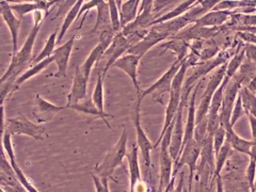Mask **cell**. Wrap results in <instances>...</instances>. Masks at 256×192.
I'll return each instance as SVG.
<instances>
[{"instance_id":"obj_1","label":"cell","mask_w":256,"mask_h":192,"mask_svg":"<svg viewBox=\"0 0 256 192\" xmlns=\"http://www.w3.org/2000/svg\"><path fill=\"white\" fill-rule=\"evenodd\" d=\"M47 16V13L42 12V11H36L34 12V25L30 31L25 44L22 45V47L19 49L16 56L12 57V61L7 67L6 72L1 77V80L0 82H3L5 80H14L16 82L18 77L24 73L26 67L29 65V63L32 62V50L34 42L36 40V36L39 34V31L41 29V26L45 17Z\"/></svg>"},{"instance_id":"obj_2","label":"cell","mask_w":256,"mask_h":192,"mask_svg":"<svg viewBox=\"0 0 256 192\" xmlns=\"http://www.w3.org/2000/svg\"><path fill=\"white\" fill-rule=\"evenodd\" d=\"M1 112H2V129L1 133L4 130H7L12 136H29L33 138L35 140H44L45 137H48L46 129L40 124H35V123L28 120L25 115L19 114L18 117H15L13 119H5L4 108L1 106Z\"/></svg>"},{"instance_id":"obj_3","label":"cell","mask_w":256,"mask_h":192,"mask_svg":"<svg viewBox=\"0 0 256 192\" xmlns=\"http://www.w3.org/2000/svg\"><path fill=\"white\" fill-rule=\"evenodd\" d=\"M127 141L128 134L127 130L124 129L122 135L120 136L117 144L107 153L103 163L95 168L97 176H100L101 179L108 180L112 178L116 169L122 165L123 159L127 156Z\"/></svg>"},{"instance_id":"obj_4","label":"cell","mask_w":256,"mask_h":192,"mask_svg":"<svg viewBox=\"0 0 256 192\" xmlns=\"http://www.w3.org/2000/svg\"><path fill=\"white\" fill-rule=\"evenodd\" d=\"M176 119V118H175ZM175 119L172 122L170 128L167 130V133L163 136L162 140L160 142L161 149L159 154V166H160V172H159V187H158V191L163 192L164 189L167 188L172 181L173 176V158L170 154V144L172 139V132L173 127L175 124Z\"/></svg>"},{"instance_id":"obj_5","label":"cell","mask_w":256,"mask_h":192,"mask_svg":"<svg viewBox=\"0 0 256 192\" xmlns=\"http://www.w3.org/2000/svg\"><path fill=\"white\" fill-rule=\"evenodd\" d=\"M116 35L117 33L112 30V28L103 30L100 36L99 44H97L92 49V51L90 52V55L85 60V62L79 66L81 73L86 76V78L88 79L90 78V75H91L93 66L96 65L103 59L105 52H106V50L108 49V47L112 43V41H114Z\"/></svg>"},{"instance_id":"obj_6","label":"cell","mask_w":256,"mask_h":192,"mask_svg":"<svg viewBox=\"0 0 256 192\" xmlns=\"http://www.w3.org/2000/svg\"><path fill=\"white\" fill-rule=\"evenodd\" d=\"M183 62H178L175 60V62L171 65L169 70L165 72L159 79H158L152 86L148 87L146 90L141 91L140 93H137V97H139L141 101L147 95H153V97L160 99V96L163 95L167 92H171L172 89V82L176 74L178 73L180 66Z\"/></svg>"},{"instance_id":"obj_7","label":"cell","mask_w":256,"mask_h":192,"mask_svg":"<svg viewBox=\"0 0 256 192\" xmlns=\"http://www.w3.org/2000/svg\"><path fill=\"white\" fill-rule=\"evenodd\" d=\"M153 6L154 1H141L137 18H135L131 24L125 27L121 31V33L128 37L134 33H139L149 29L150 26H152V22L156 18H158L156 15H154Z\"/></svg>"},{"instance_id":"obj_8","label":"cell","mask_w":256,"mask_h":192,"mask_svg":"<svg viewBox=\"0 0 256 192\" xmlns=\"http://www.w3.org/2000/svg\"><path fill=\"white\" fill-rule=\"evenodd\" d=\"M141 103H142L141 99L137 97V102H135L134 109H133V125L135 128V135H137L138 148L141 151L143 160H144L146 172H148L150 167V152H152V150H154V145L152 144V142H150L148 137L146 136L145 132L143 130L141 126V121H140Z\"/></svg>"},{"instance_id":"obj_9","label":"cell","mask_w":256,"mask_h":192,"mask_svg":"<svg viewBox=\"0 0 256 192\" xmlns=\"http://www.w3.org/2000/svg\"><path fill=\"white\" fill-rule=\"evenodd\" d=\"M130 47H131V44L129 40H128L123 33L121 32L117 33L114 41H112V43L110 44L108 49L106 50V52H105V55L103 57V59L106 60V63H105V66L103 68L104 78L106 77V74L109 68L114 66V64L120 58L125 56Z\"/></svg>"},{"instance_id":"obj_10","label":"cell","mask_w":256,"mask_h":192,"mask_svg":"<svg viewBox=\"0 0 256 192\" xmlns=\"http://www.w3.org/2000/svg\"><path fill=\"white\" fill-rule=\"evenodd\" d=\"M66 108V105L57 106L44 99L40 94H36L32 114L34 115L37 124H44V123H48L54 120L60 111Z\"/></svg>"},{"instance_id":"obj_11","label":"cell","mask_w":256,"mask_h":192,"mask_svg":"<svg viewBox=\"0 0 256 192\" xmlns=\"http://www.w3.org/2000/svg\"><path fill=\"white\" fill-rule=\"evenodd\" d=\"M167 38H170L168 34L157 31L154 28H149L146 35L143 37L141 41L133 44L129 48V50L127 51V53H131V55L142 58L150 48L154 47L156 45L161 44V42L167 40Z\"/></svg>"},{"instance_id":"obj_12","label":"cell","mask_w":256,"mask_h":192,"mask_svg":"<svg viewBox=\"0 0 256 192\" xmlns=\"http://www.w3.org/2000/svg\"><path fill=\"white\" fill-rule=\"evenodd\" d=\"M0 13L6 24L7 28L10 29L11 36H12V44H13V50H12V57L17 55V45H18V32L20 28L21 20L15 15V13L11 9L10 2L1 0L0 1Z\"/></svg>"},{"instance_id":"obj_13","label":"cell","mask_w":256,"mask_h":192,"mask_svg":"<svg viewBox=\"0 0 256 192\" xmlns=\"http://www.w3.org/2000/svg\"><path fill=\"white\" fill-rule=\"evenodd\" d=\"M185 105L180 104L179 109L176 114L175 119V124L173 127L172 132V139L170 144V154L175 161V164L179 160L180 157V152H182V147L184 142V136H185V128L183 126V110L185 108Z\"/></svg>"},{"instance_id":"obj_14","label":"cell","mask_w":256,"mask_h":192,"mask_svg":"<svg viewBox=\"0 0 256 192\" xmlns=\"http://www.w3.org/2000/svg\"><path fill=\"white\" fill-rule=\"evenodd\" d=\"M88 82L89 79L86 78V76L81 73L79 66L75 71L73 77V84L71 89V93L67 96V104L66 107H69L79 104L87 99V92H88Z\"/></svg>"},{"instance_id":"obj_15","label":"cell","mask_w":256,"mask_h":192,"mask_svg":"<svg viewBox=\"0 0 256 192\" xmlns=\"http://www.w3.org/2000/svg\"><path fill=\"white\" fill-rule=\"evenodd\" d=\"M141 58L138 56L131 55V53H126L125 56L120 58L117 62L114 64L112 67L120 68V70L123 71L128 77L131 79L133 87L137 91V93H140L141 89L139 87V81H138V67L140 63Z\"/></svg>"},{"instance_id":"obj_16","label":"cell","mask_w":256,"mask_h":192,"mask_svg":"<svg viewBox=\"0 0 256 192\" xmlns=\"http://www.w3.org/2000/svg\"><path fill=\"white\" fill-rule=\"evenodd\" d=\"M75 40H76V35H73L69 41L65 42L63 45L60 46V47H58L55 50L54 55H52L55 58V62L58 67V71L55 73V77H57V78H60V77H66Z\"/></svg>"},{"instance_id":"obj_17","label":"cell","mask_w":256,"mask_h":192,"mask_svg":"<svg viewBox=\"0 0 256 192\" xmlns=\"http://www.w3.org/2000/svg\"><path fill=\"white\" fill-rule=\"evenodd\" d=\"M201 152H202L201 145L194 139L191 140L190 142H188L182 152V155H180L179 161H177V163L175 164V170L173 171V176L176 175L178 169L180 167H183L184 165H188L190 168V179H192L195 165H197V160L200 156Z\"/></svg>"},{"instance_id":"obj_18","label":"cell","mask_w":256,"mask_h":192,"mask_svg":"<svg viewBox=\"0 0 256 192\" xmlns=\"http://www.w3.org/2000/svg\"><path fill=\"white\" fill-rule=\"evenodd\" d=\"M56 3L57 1H43V0H36V1H32V2H17V3L10 2L12 11L20 20L22 17H24V15L32 13V12L34 13L36 11H42L48 14L51 5H54Z\"/></svg>"},{"instance_id":"obj_19","label":"cell","mask_w":256,"mask_h":192,"mask_svg":"<svg viewBox=\"0 0 256 192\" xmlns=\"http://www.w3.org/2000/svg\"><path fill=\"white\" fill-rule=\"evenodd\" d=\"M121 18L122 30L137 18L140 10L141 1L139 0H126V1H117Z\"/></svg>"},{"instance_id":"obj_20","label":"cell","mask_w":256,"mask_h":192,"mask_svg":"<svg viewBox=\"0 0 256 192\" xmlns=\"http://www.w3.org/2000/svg\"><path fill=\"white\" fill-rule=\"evenodd\" d=\"M69 108L73 109L75 111L81 112V113H84V114L93 115V117L102 119V120H104L105 123H106V125L108 126V128L112 129L110 124H109V122L107 121V118H114V115L109 114V113H106L105 111H101L95 106V104L93 103L92 98H87V99H85L84 102H81V103L76 104V105H73V106L69 107Z\"/></svg>"},{"instance_id":"obj_21","label":"cell","mask_w":256,"mask_h":192,"mask_svg":"<svg viewBox=\"0 0 256 192\" xmlns=\"http://www.w3.org/2000/svg\"><path fill=\"white\" fill-rule=\"evenodd\" d=\"M128 167H129V178H130V192H134L135 187L141 182V171L139 165V151L137 145L133 144L131 152L127 154Z\"/></svg>"},{"instance_id":"obj_22","label":"cell","mask_w":256,"mask_h":192,"mask_svg":"<svg viewBox=\"0 0 256 192\" xmlns=\"http://www.w3.org/2000/svg\"><path fill=\"white\" fill-rule=\"evenodd\" d=\"M159 47L163 49L159 53V56L163 55L167 50H171L176 55V61H178V62H183V61L186 59V55H187L189 45H188L186 41L180 40V38L176 36H173V37H170L169 41L159 44Z\"/></svg>"},{"instance_id":"obj_23","label":"cell","mask_w":256,"mask_h":192,"mask_svg":"<svg viewBox=\"0 0 256 192\" xmlns=\"http://www.w3.org/2000/svg\"><path fill=\"white\" fill-rule=\"evenodd\" d=\"M232 13L230 11H212L205 14L204 16L201 17L195 21V26L198 27H212L216 28L224 24L225 20L229 18Z\"/></svg>"},{"instance_id":"obj_24","label":"cell","mask_w":256,"mask_h":192,"mask_svg":"<svg viewBox=\"0 0 256 192\" xmlns=\"http://www.w3.org/2000/svg\"><path fill=\"white\" fill-rule=\"evenodd\" d=\"M197 3H198V1H184L182 3H179L172 11L161 15V16H158V18H156L152 22V26H150V27L159 25V24H163V22H165V21H169V20H172V19H175L179 16H183L184 14H186L190 9H192L193 5L197 4Z\"/></svg>"},{"instance_id":"obj_25","label":"cell","mask_w":256,"mask_h":192,"mask_svg":"<svg viewBox=\"0 0 256 192\" xmlns=\"http://www.w3.org/2000/svg\"><path fill=\"white\" fill-rule=\"evenodd\" d=\"M52 62H55L54 56L50 57V58L45 59V60L41 61V62L30 66V68H28L27 71H25L24 73H22V74L18 77V78H17L16 82H15V91L18 90V89L20 88L21 84L24 83L25 81L29 80L30 78H32V77L36 76L40 72H42L43 70H45V68L48 67V65L51 64Z\"/></svg>"},{"instance_id":"obj_26","label":"cell","mask_w":256,"mask_h":192,"mask_svg":"<svg viewBox=\"0 0 256 192\" xmlns=\"http://www.w3.org/2000/svg\"><path fill=\"white\" fill-rule=\"evenodd\" d=\"M225 141H227L231 145V148H233L238 152L249 154V155H251L252 154L251 149L253 148L254 142L244 140L243 138L238 137L234 133V130H233V127L227 128V140Z\"/></svg>"},{"instance_id":"obj_27","label":"cell","mask_w":256,"mask_h":192,"mask_svg":"<svg viewBox=\"0 0 256 192\" xmlns=\"http://www.w3.org/2000/svg\"><path fill=\"white\" fill-rule=\"evenodd\" d=\"M85 3V1H82V0H78V1H75V3L73 4V6L69 10V12L66 13L64 20H63V24L61 29H60V33L58 35V41H62V38L64 37V35L66 34V32L69 31L70 27L72 26L73 22L77 19L79 12L81 10V6L82 4Z\"/></svg>"},{"instance_id":"obj_28","label":"cell","mask_w":256,"mask_h":192,"mask_svg":"<svg viewBox=\"0 0 256 192\" xmlns=\"http://www.w3.org/2000/svg\"><path fill=\"white\" fill-rule=\"evenodd\" d=\"M96 10H97V19H96V24L91 31L92 33L96 32L102 26H105L106 28H111L108 1H100L99 5L96 7Z\"/></svg>"},{"instance_id":"obj_29","label":"cell","mask_w":256,"mask_h":192,"mask_svg":"<svg viewBox=\"0 0 256 192\" xmlns=\"http://www.w3.org/2000/svg\"><path fill=\"white\" fill-rule=\"evenodd\" d=\"M57 41H58V29L55 30V31L49 35L46 44L44 46V48L42 49V51L39 53V55H37L35 58H33L32 63L36 64L45 59L52 57V55H54V52L56 50Z\"/></svg>"},{"instance_id":"obj_30","label":"cell","mask_w":256,"mask_h":192,"mask_svg":"<svg viewBox=\"0 0 256 192\" xmlns=\"http://www.w3.org/2000/svg\"><path fill=\"white\" fill-rule=\"evenodd\" d=\"M104 77L102 73H99L97 75V80H96V84L95 88L93 90L92 93V101L95 104V106L99 108L101 111H105L104 109Z\"/></svg>"},{"instance_id":"obj_31","label":"cell","mask_w":256,"mask_h":192,"mask_svg":"<svg viewBox=\"0 0 256 192\" xmlns=\"http://www.w3.org/2000/svg\"><path fill=\"white\" fill-rule=\"evenodd\" d=\"M109 13H110V21H111V28L116 33H120L122 31L121 28V18H120V11L117 1L115 0H109Z\"/></svg>"},{"instance_id":"obj_32","label":"cell","mask_w":256,"mask_h":192,"mask_svg":"<svg viewBox=\"0 0 256 192\" xmlns=\"http://www.w3.org/2000/svg\"><path fill=\"white\" fill-rule=\"evenodd\" d=\"M225 140H227V129L220 126L214 135V150L216 155L219 154L221 148L224 145Z\"/></svg>"},{"instance_id":"obj_33","label":"cell","mask_w":256,"mask_h":192,"mask_svg":"<svg viewBox=\"0 0 256 192\" xmlns=\"http://www.w3.org/2000/svg\"><path fill=\"white\" fill-rule=\"evenodd\" d=\"M231 152V145L225 142L223 147L221 148L219 154L217 155V167H216V174H219L221 169L223 168L224 164H225V160H227L229 154Z\"/></svg>"},{"instance_id":"obj_34","label":"cell","mask_w":256,"mask_h":192,"mask_svg":"<svg viewBox=\"0 0 256 192\" xmlns=\"http://www.w3.org/2000/svg\"><path fill=\"white\" fill-rule=\"evenodd\" d=\"M244 57H245V50L239 52L238 55H236L230 61V63L228 64V68H227V76L229 77V78H231V77L236 73L238 67L240 66V63H242V61L244 60Z\"/></svg>"},{"instance_id":"obj_35","label":"cell","mask_w":256,"mask_h":192,"mask_svg":"<svg viewBox=\"0 0 256 192\" xmlns=\"http://www.w3.org/2000/svg\"><path fill=\"white\" fill-rule=\"evenodd\" d=\"M99 3H100L99 0H90V1H85V3L82 4L81 10H80V12H79L78 17H77V19H79V18L82 16V19H81V21H80L78 29H81L82 26H84V22H85L86 16H87V14L89 13V11L92 10L93 7H97V5H99Z\"/></svg>"},{"instance_id":"obj_36","label":"cell","mask_w":256,"mask_h":192,"mask_svg":"<svg viewBox=\"0 0 256 192\" xmlns=\"http://www.w3.org/2000/svg\"><path fill=\"white\" fill-rule=\"evenodd\" d=\"M245 113V110H244V105H243V99H242V96H238L237 99H236V104H235V107L234 109H233V113H232V117H231V126L233 127V125L235 124L236 121L242 118L243 115Z\"/></svg>"},{"instance_id":"obj_37","label":"cell","mask_w":256,"mask_h":192,"mask_svg":"<svg viewBox=\"0 0 256 192\" xmlns=\"http://www.w3.org/2000/svg\"><path fill=\"white\" fill-rule=\"evenodd\" d=\"M205 45L206 46L204 48H201L202 52L200 57L202 60H208L210 58H213L218 52V47L216 46L215 42H206Z\"/></svg>"},{"instance_id":"obj_38","label":"cell","mask_w":256,"mask_h":192,"mask_svg":"<svg viewBox=\"0 0 256 192\" xmlns=\"http://www.w3.org/2000/svg\"><path fill=\"white\" fill-rule=\"evenodd\" d=\"M91 176H92L96 192H110L109 186H108V181H109L108 179H101L100 176H97L93 173H91Z\"/></svg>"},{"instance_id":"obj_39","label":"cell","mask_w":256,"mask_h":192,"mask_svg":"<svg viewBox=\"0 0 256 192\" xmlns=\"http://www.w3.org/2000/svg\"><path fill=\"white\" fill-rule=\"evenodd\" d=\"M170 3H173V1H154V6H153L154 14L157 13V12H159L160 10L163 9L165 5L170 4Z\"/></svg>"},{"instance_id":"obj_40","label":"cell","mask_w":256,"mask_h":192,"mask_svg":"<svg viewBox=\"0 0 256 192\" xmlns=\"http://www.w3.org/2000/svg\"><path fill=\"white\" fill-rule=\"evenodd\" d=\"M174 181H175V176H172V181L170 183V185L164 189L163 192H171L172 189H173V185H174Z\"/></svg>"},{"instance_id":"obj_41","label":"cell","mask_w":256,"mask_h":192,"mask_svg":"<svg viewBox=\"0 0 256 192\" xmlns=\"http://www.w3.org/2000/svg\"><path fill=\"white\" fill-rule=\"evenodd\" d=\"M182 188H183V176H182V179H180V183L177 186V188L175 190H172L171 192H182Z\"/></svg>"},{"instance_id":"obj_42","label":"cell","mask_w":256,"mask_h":192,"mask_svg":"<svg viewBox=\"0 0 256 192\" xmlns=\"http://www.w3.org/2000/svg\"><path fill=\"white\" fill-rule=\"evenodd\" d=\"M218 192H222V183L221 180H218Z\"/></svg>"}]
</instances>
